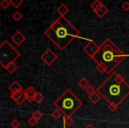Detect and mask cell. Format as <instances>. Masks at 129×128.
I'll use <instances>...</instances> for the list:
<instances>
[{
	"mask_svg": "<svg viewBox=\"0 0 129 128\" xmlns=\"http://www.w3.org/2000/svg\"><path fill=\"white\" fill-rule=\"evenodd\" d=\"M99 49H100V46L94 40H88V44L83 47V52L89 58L93 59V57L96 54Z\"/></svg>",
	"mask_w": 129,
	"mask_h": 128,
	"instance_id": "cell-6",
	"label": "cell"
},
{
	"mask_svg": "<svg viewBox=\"0 0 129 128\" xmlns=\"http://www.w3.org/2000/svg\"><path fill=\"white\" fill-rule=\"evenodd\" d=\"M5 69L7 70V72L9 73V74H13V73L18 69V65L15 63V61H13V62H11L10 64H8Z\"/></svg>",
	"mask_w": 129,
	"mask_h": 128,
	"instance_id": "cell-15",
	"label": "cell"
},
{
	"mask_svg": "<svg viewBox=\"0 0 129 128\" xmlns=\"http://www.w3.org/2000/svg\"><path fill=\"white\" fill-rule=\"evenodd\" d=\"M10 97H11V99L13 100V101L16 102V104L19 105V106H21V105L27 101L26 96H25V92H24L23 90H20L16 93H11Z\"/></svg>",
	"mask_w": 129,
	"mask_h": 128,
	"instance_id": "cell-8",
	"label": "cell"
},
{
	"mask_svg": "<svg viewBox=\"0 0 129 128\" xmlns=\"http://www.w3.org/2000/svg\"><path fill=\"white\" fill-rule=\"evenodd\" d=\"M41 60L48 66L52 65L57 60V55L50 49H47L41 55Z\"/></svg>",
	"mask_w": 129,
	"mask_h": 128,
	"instance_id": "cell-7",
	"label": "cell"
},
{
	"mask_svg": "<svg viewBox=\"0 0 129 128\" xmlns=\"http://www.w3.org/2000/svg\"><path fill=\"white\" fill-rule=\"evenodd\" d=\"M121 7H122V9H123L124 11L128 12V11H129V2H127V1L124 2L123 4H122Z\"/></svg>",
	"mask_w": 129,
	"mask_h": 128,
	"instance_id": "cell-30",
	"label": "cell"
},
{
	"mask_svg": "<svg viewBox=\"0 0 129 128\" xmlns=\"http://www.w3.org/2000/svg\"><path fill=\"white\" fill-rule=\"evenodd\" d=\"M63 124L64 127H70L74 124V120L72 118V117H67L64 116L63 117Z\"/></svg>",
	"mask_w": 129,
	"mask_h": 128,
	"instance_id": "cell-17",
	"label": "cell"
},
{
	"mask_svg": "<svg viewBox=\"0 0 129 128\" xmlns=\"http://www.w3.org/2000/svg\"><path fill=\"white\" fill-rule=\"evenodd\" d=\"M96 91L109 104L119 106L129 96V85L122 75L113 72L97 87Z\"/></svg>",
	"mask_w": 129,
	"mask_h": 128,
	"instance_id": "cell-2",
	"label": "cell"
},
{
	"mask_svg": "<svg viewBox=\"0 0 129 128\" xmlns=\"http://www.w3.org/2000/svg\"><path fill=\"white\" fill-rule=\"evenodd\" d=\"M11 40L14 43L15 45L20 46L21 44H23L26 40V36L20 30H17L13 36H11Z\"/></svg>",
	"mask_w": 129,
	"mask_h": 128,
	"instance_id": "cell-9",
	"label": "cell"
},
{
	"mask_svg": "<svg viewBox=\"0 0 129 128\" xmlns=\"http://www.w3.org/2000/svg\"><path fill=\"white\" fill-rule=\"evenodd\" d=\"M62 116H64L63 115V113L59 109H57V108H56V109L51 113V117H53L55 120H58L59 118L62 117Z\"/></svg>",
	"mask_w": 129,
	"mask_h": 128,
	"instance_id": "cell-21",
	"label": "cell"
},
{
	"mask_svg": "<svg viewBox=\"0 0 129 128\" xmlns=\"http://www.w3.org/2000/svg\"><path fill=\"white\" fill-rule=\"evenodd\" d=\"M24 0H10L11 6H13L14 8H19L22 4H23Z\"/></svg>",
	"mask_w": 129,
	"mask_h": 128,
	"instance_id": "cell-22",
	"label": "cell"
},
{
	"mask_svg": "<svg viewBox=\"0 0 129 128\" xmlns=\"http://www.w3.org/2000/svg\"><path fill=\"white\" fill-rule=\"evenodd\" d=\"M10 6H11L10 0H2V1H1V3H0V6L2 7L3 10H6Z\"/></svg>",
	"mask_w": 129,
	"mask_h": 128,
	"instance_id": "cell-23",
	"label": "cell"
},
{
	"mask_svg": "<svg viewBox=\"0 0 129 128\" xmlns=\"http://www.w3.org/2000/svg\"><path fill=\"white\" fill-rule=\"evenodd\" d=\"M10 125H11L12 128H19L20 126V122L18 120V119L14 118L13 121H11V123H10Z\"/></svg>",
	"mask_w": 129,
	"mask_h": 128,
	"instance_id": "cell-25",
	"label": "cell"
},
{
	"mask_svg": "<svg viewBox=\"0 0 129 128\" xmlns=\"http://www.w3.org/2000/svg\"><path fill=\"white\" fill-rule=\"evenodd\" d=\"M43 100H44L43 94L40 92H37V94H36V96H35V101H34L35 102L37 103V104H41V103L43 101Z\"/></svg>",
	"mask_w": 129,
	"mask_h": 128,
	"instance_id": "cell-19",
	"label": "cell"
},
{
	"mask_svg": "<svg viewBox=\"0 0 129 128\" xmlns=\"http://www.w3.org/2000/svg\"><path fill=\"white\" fill-rule=\"evenodd\" d=\"M20 52L13 46L7 40L3 41L0 45V65L6 68L8 64L19 59Z\"/></svg>",
	"mask_w": 129,
	"mask_h": 128,
	"instance_id": "cell-5",
	"label": "cell"
},
{
	"mask_svg": "<svg viewBox=\"0 0 129 128\" xmlns=\"http://www.w3.org/2000/svg\"><path fill=\"white\" fill-rule=\"evenodd\" d=\"M108 108H109L111 112H115L118 108V106L116 104H112V103H111V104L108 105Z\"/></svg>",
	"mask_w": 129,
	"mask_h": 128,
	"instance_id": "cell-29",
	"label": "cell"
},
{
	"mask_svg": "<svg viewBox=\"0 0 129 128\" xmlns=\"http://www.w3.org/2000/svg\"><path fill=\"white\" fill-rule=\"evenodd\" d=\"M56 108L59 109L64 116L72 117L83 105L81 100L71 89H67L53 102Z\"/></svg>",
	"mask_w": 129,
	"mask_h": 128,
	"instance_id": "cell-4",
	"label": "cell"
},
{
	"mask_svg": "<svg viewBox=\"0 0 129 128\" xmlns=\"http://www.w3.org/2000/svg\"><path fill=\"white\" fill-rule=\"evenodd\" d=\"M27 123H28V124L29 125H31V126H36V124H37V123H38V120L36 118H35L33 116H31L30 117H29V119L27 120Z\"/></svg>",
	"mask_w": 129,
	"mask_h": 128,
	"instance_id": "cell-27",
	"label": "cell"
},
{
	"mask_svg": "<svg viewBox=\"0 0 129 128\" xmlns=\"http://www.w3.org/2000/svg\"><path fill=\"white\" fill-rule=\"evenodd\" d=\"M32 116L35 117V118H36L38 121H40L42 118L43 117V112H41L40 110H36V111L34 112V113L32 114Z\"/></svg>",
	"mask_w": 129,
	"mask_h": 128,
	"instance_id": "cell-24",
	"label": "cell"
},
{
	"mask_svg": "<svg viewBox=\"0 0 129 128\" xmlns=\"http://www.w3.org/2000/svg\"><path fill=\"white\" fill-rule=\"evenodd\" d=\"M24 92H25V96H26V99H27V101H28L29 103H32L35 101V96L37 94V91L30 85Z\"/></svg>",
	"mask_w": 129,
	"mask_h": 128,
	"instance_id": "cell-10",
	"label": "cell"
},
{
	"mask_svg": "<svg viewBox=\"0 0 129 128\" xmlns=\"http://www.w3.org/2000/svg\"><path fill=\"white\" fill-rule=\"evenodd\" d=\"M85 128H95V126H94L93 124H88Z\"/></svg>",
	"mask_w": 129,
	"mask_h": 128,
	"instance_id": "cell-31",
	"label": "cell"
},
{
	"mask_svg": "<svg viewBox=\"0 0 129 128\" xmlns=\"http://www.w3.org/2000/svg\"><path fill=\"white\" fill-rule=\"evenodd\" d=\"M103 5H104V4H103L101 1H99V0H95V1H94V2L91 4L90 7L92 8V10H93L94 12H95L97 9H99V8H100Z\"/></svg>",
	"mask_w": 129,
	"mask_h": 128,
	"instance_id": "cell-20",
	"label": "cell"
},
{
	"mask_svg": "<svg viewBox=\"0 0 129 128\" xmlns=\"http://www.w3.org/2000/svg\"><path fill=\"white\" fill-rule=\"evenodd\" d=\"M95 69L98 71L100 74H104V73H108V68L105 64L100 62L96 63V66H95Z\"/></svg>",
	"mask_w": 129,
	"mask_h": 128,
	"instance_id": "cell-16",
	"label": "cell"
},
{
	"mask_svg": "<svg viewBox=\"0 0 129 128\" xmlns=\"http://www.w3.org/2000/svg\"><path fill=\"white\" fill-rule=\"evenodd\" d=\"M44 35L59 50L64 51L75 38H80V31L64 16H59L45 29Z\"/></svg>",
	"mask_w": 129,
	"mask_h": 128,
	"instance_id": "cell-1",
	"label": "cell"
},
{
	"mask_svg": "<svg viewBox=\"0 0 129 128\" xmlns=\"http://www.w3.org/2000/svg\"><path fill=\"white\" fill-rule=\"evenodd\" d=\"M95 91H96V90H95V89L94 88V87L92 86V85H88V86L87 87L86 89H85V92H86L87 94H88V96L91 95V94H93L95 92Z\"/></svg>",
	"mask_w": 129,
	"mask_h": 128,
	"instance_id": "cell-28",
	"label": "cell"
},
{
	"mask_svg": "<svg viewBox=\"0 0 129 128\" xmlns=\"http://www.w3.org/2000/svg\"><path fill=\"white\" fill-rule=\"evenodd\" d=\"M8 89L11 93H16L19 91L22 90V86L18 81H13L11 85L8 86Z\"/></svg>",
	"mask_w": 129,
	"mask_h": 128,
	"instance_id": "cell-12",
	"label": "cell"
},
{
	"mask_svg": "<svg viewBox=\"0 0 129 128\" xmlns=\"http://www.w3.org/2000/svg\"><path fill=\"white\" fill-rule=\"evenodd\" d=\"M78 85H79L81 89L85 90V89H86L88 85H90V84H89V81H88L87 78H81V79L79 80V82H78Z\"/></svg>",
	"mask_w": 129,
	"mask_h": 128,
	"instance_id": "cell-18",
	"label": "cell"
},
{
	"mask_svg": "<svg viewBox=\"0 0 129 128\" xmlns=\"http://www.w3.org/2000/svg\"><path fill=\"white\" fill-rule=\"evenodd\" d=\"M70 9L67 6H66L64 4H61L57 8V12L60 14V16H64L67 13H69Z\"/></svg>",
	"mask_w": 129,
	"mask_h": 128,
	"instance_id": "cell-13",
	"label": "cell"
},
{
	"mask_svg": "<svg viewBox=\"0 0 129 128\" xmlns=\"http://www.w3.org/2000/svg\"><path fill=\"white\" fill-rule=\"evenodd\" d=\"M126 57H129V54L124 53L110 38H107L100 45V49L92 60L95 63L105 64L108 68V74L111 75Z\"/></svg>",
	"mask_w": 129,
	"mask_h": 128,
	"instance_id": "cell-3",
	"label": "cell"
},
{
	"mask_svg": "<svg viewBox=\"0 0 129 128\" xmlns=\"http://www.w3.org/2000/svg\"><path fill=\"white\" fill-rule=\"evenodd\" d=\"M101 98H103V97L101 96V94H99L97 91H95L93 94H91V95L88 96V99H89V101H91L93 104H96L97 102H99L100 100H101Z\"/></svg>",
	"mask_w": 129,
	"mask_h": 128,
	"instance_id": "cell-14",
	"label": "cell"
},
{
	"mask_svg": "<svg viewBox=\"0 0 129 128\" xmlns=\"http://www.w3.org/2000/svg\"><path fill=\"white\" fill-rule=\"evenodd\" d=\"M22 17H23V16H22V14L18 11L15 12V13L13 14V19L15 21V22H20V21L22 19Z\"/></svg>",
	"mask_w": 129,
	"mask_h": 128,
	"instance_id": "cell-26",
	"label": "cell"
},
{
	"mask_svg": "<svg viewBox=\"0 0 129 128\" xmlns=\"http://www.w3.org/2000/svg\"><path fill=\"white\" fill-rule=\"evenodd\" d=\"M95 13L99 18H104V17L109 13V8L106 7V6H104V5H103L99 9H97L96 11L95 12Z\"/></svg>",
	"mask_w": 129,
	"mask_h": 128,
	"instance_id": "cell-11",
	"label": "cell"
}]
</instances>
